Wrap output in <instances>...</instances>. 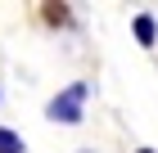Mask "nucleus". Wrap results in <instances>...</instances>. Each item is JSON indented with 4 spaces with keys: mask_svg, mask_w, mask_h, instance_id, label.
<instances>
[{
    "mask_svg": "<svg viewBox=\"0 0 158 153\" xmlns=\"http://www.w3.org/2000/svg\"><path fill=\"white\" fill-rule=\"evenodd\" d=\"M86 95H90V86H86V81H73L63 95H54V99H50V122L77 126V122H81V108H86Z\"/></svg>",
    "mask_w": 158,
    "mask_h": 153,
    "instance_id": "1",
    "label": "nucleus"
},
{
    "mask_svg": "<svg viewBox=\"0 0 158 153\" xmlns=\"http://www.w3.org/2000/svg\"><path fill=\"white\" fill-rule=\"evenodd\" d=\"M154 36H158V23L149 14H140V18H135V41H140V45H154Z\"/></svg>",
    "mask_w": 158,
    "mask_h": 153,
    "instance_id": "2",
    "label": "nucleus"
},
{
    "mask_svg": "<svg viewBox=\"0 0 158 153\" xmlns=\"http://www.w3.org/2000/svg\"><path fill=\"white\" fill-rule=\"evenodd\" d=\"M0 153H23V140L14 131H0Z\"/></svg>",
    "mask_w": 158,
    "mask_h": 153,
    "instance_id": "3",
    "label": "nucleus"
},
{
    "mask_svg": "<svg viewBox=\"0 0 158 153\" xmlns=\"http://www.w3.org/2000/svg\"><path fill=\"white\" fill-rule=\"evenodd\" d=\"M140 153H154V149H140Z\"/></svg>",
    "mask_w": 158,
    "mask_h": 153,
    "instance_id": "4",
    "label": "nucleus"
},
{
    "mask_svg": "<svg viewBox=\"0 0 158 153\" xmlns=\"http://www.w3.org/2000/svg\"><path fill=\"white\" fill-rule=\"evenodd\" d=\"M86 153H90V149H86Z\"/></svg>",
    "mask_w": 158,
    "mask_h": 153,
    "instance_id": "5",
    "label": "nucleus"
}]
</instances>
